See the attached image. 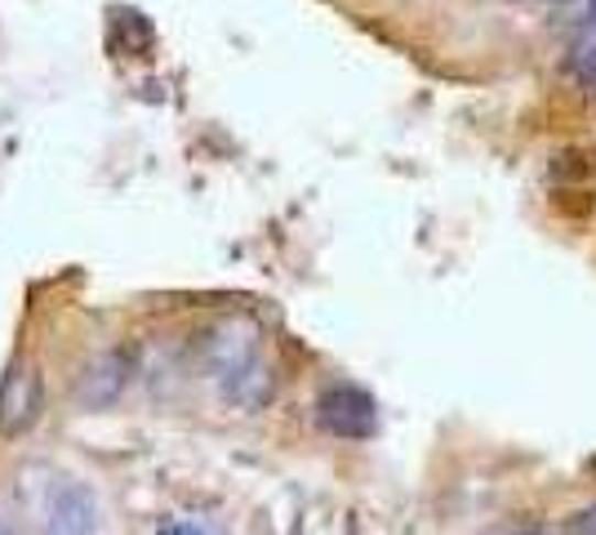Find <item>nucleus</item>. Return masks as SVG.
<instances>
[{"mask_svg": "<svg viewBox=\"0 0 596 535\" xmlns=\"http://www.w3.org/2000/svg\"><path fill=\"white\" fill-rule=\"evenodd\" d=\"M94 517H98L94 491L85 482H63L50 500L45 535H94Z\"/></svg>", "mask_w": 596, "mask_h": 535, "instance_id": "nucleus-5", "label": "nucleus"}, {"mask_svg": "<svg viewBox=\"0 0 596 535\" xmlns=\"http://www.w3.org/2000/svg\"><path fill=\"white\" fill-rule=\"evenodd\" d=\"M534 6L548 14V23H565V19H570V14L583 6V0H534Z\"/></svg>", "mask_w": 596, "mask_h": 535, "instance_id": "nucleus-9", "label": "nucleus"}, {"mask_svg": "<svg viewBox=\"0 0 596 535\" xmlns=\"http://www.w3.org/2000/svg\"><path fill=\"white\" fill-rule=\"evenodd\" d=\"M503 535H548L543 526H512V531H503Z\"/></svg>", "mask_w": 596, "mask_h": 535, "instance_id": "nucleus-12", "label": "nucleus"}, {"mask_svg": "<svg viewBox=\"0 0 596 535\" xmlns=\"http://www.w3.org/2000/svg\"><path fill=\"white\" fill-rule=\"evenodd\" d=\"M565 535H596V504H583L565 517Z\"/></svg>", "mask_w": 596, "mask_h": 535, "instance_id": "nucleus-8", "label": "nucleus"}, {"mask_svg": "<svg viewBox=\"0 0 596 535\" xmlns=\"http://www.w3.org/2000/svg\"><path fill=\"white\" fill-rule=\"evenodd\" d=\"M45 410V379L41 366H14L0 384V434H28Z\"/></svg>", "mask_w": 596, "mask_h": 535, "instance_id": "nucleus-3", "label": "nucleus"}, {"mask_svg": "<svg viewBox=\"0 0 596 535\" xmlns=\"http://www.w3.org/2000/svg\"><path fill=\"white\" fill-rule=\"evenodd\" d=\"M134 379V353L130 349H107L98 357L85 362V371L76 375V402L85 410H107L126 397Z\"/></svg>", "mask_w": 596, "mask_h": 535, "instance_id": "nucleus-2", "label": "nucleus"}, {"mask_svg": "<svg viewBox=\"0 0 596 535\" xmlns=\"http://www.w3.org/2000/svg\"><path fill=\"white\" fill-rule=\"evenodd\" d=\"M316 424L334 438H347V442H361L379 428V406L366 388L356 384H329L321 397H316Z\"/></svg>", "mask_w": 596, "mask_h": 535, "instance_id": "nucleus-1", "label": "nucleus"}, {"mask_svg": "<svg viewBox=\"0 0 596 535\" xmlns=\"http://www.w3.org/2000/svg\"><path fill=\"white\" fill-rule=\"evenodd\" d=\"M156 535H201V531H196L192 522H165V526H161Z\"/></svg>", "mask_w": 596, "mask_h": 535, "instance_id": "nucleus-11", "label": "nucleus"}, {"mask_svg": "<svg viewBox=\"0 0 596 535\" xmlns=\"http://www.w3.org/2000/svg\"><path fill=\"white\" fill-rule=\"evenodd\" d=\"M223 393H227V402H236L241 410H263L272 402V393H277V375H272V366L263 357H254L246 371H236L223 384Z\"/></svg>", "mask_w": 596, "mask_h": 535, "instance_id": "nucleus-6", "label": "nucleus"}, {"mask_svg": "<svg viewBox=\"0 0 596 535\" xmlns=\"http://www.w3.org/2000/svg\"><path fill=\"white\" fill-rule=\"evenodd\" d=\"M565 76L583 89V94H596V36H578L570 58H565Z\"/></svg>", "mask_w": 596, "mask_h": 535, "instance_id": "nucleus-7", "label": "nucleus"}, {"mask_svg": "<svg viewBox=\"0 0 596 535\" xmlns=\"http://www.w3.org/2000/svg\"><path fill=\"white\" fill-rule=\"evenodd\" d=\"M578 36H596V0L578 6Z\"/></svg>", "mask_w": 596, "mask_h": 535, "instance_id": "nucleus-10", "label": "nucleus"}, {"mask_svg": "<svg viewBox=\"0 0 596 535\" xmlns=\"http://www.w3.org/2000/svg\"><path fill=\"white\" fill-rule=\"evenodd\" d=\"M259 357V331L254 321H227V327L214 331L209 340V371L227 384L236 371H246Z\"/></svg>", "mask_w": 596, "mask_h": 535, "instance_id": "nucleus-4", "label": "nucleus"}, {"mask_svg": "<svg viewBox=\"0 0 596 535\" xmlns=\"http://www.w3.org/2000/svg\"><path fill=\"white\" fill-rule=\"evenodd\" d=\"M503 6H534V0H503Z\"/></svg>", "mask_w": 596, "mask_h": 535, "instance_id": "nucleus-13", "label": "nucleus"}]
</instances>
